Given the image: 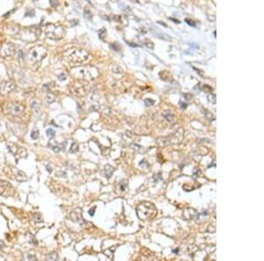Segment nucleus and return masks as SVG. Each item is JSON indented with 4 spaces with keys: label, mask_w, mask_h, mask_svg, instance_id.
<instances>
[{
    "label": "nucleus",
    "mask_w": 264,
    "mask_h": 261,
    "mask_svg": "<svg viewBox=\"0 0 264 261\" xmlns=\"http://www.w3.org/2000/svg\"><path fill=\"white\" fill-rule=\"evenodd\" d=\"M136 214L140 220L151 221L157 215V208L154 204L144 201L140 203L136 207Z\"/></svg>",
    "instance_id": "2"
},
{
    "label": "nucleus",
    "mask_w": 264,
    "mask_h": 261,
    "mask_svg": "<svg viewBox=\"0 0 264 261\" xmlns=\"http://www.w3.org/2000/svg\"><path fill=\"white\" fill-rule=\"evenodd\" d=\"M64 57L70 64H83L89 58V53L83 49L71 48L65 51Z\"/></svg>",
    "instance_id": "1"
},
{
    "label": "nucleus",
    "mask_w": 264,
    "mask_h": 261,
    "mask_svg": "<svg viewBox=\"0 0 264 261\" xmlns=\"http://www.w3.org/2000/svg\"><path fill=\"white\" fill-rule=\"evenodd\" d=\"M163 115L165 116V118L168 121V122H174V115L170 113V112H165L163 114Z\"/></svg>",
    "instance_id": "18"
},
{
    "label": "nucleus",
    "mask_w": 264,
    "mask_h": 261,
    "mask_svg": "<svg viewBox=\"0 0 264 261\" xmlns=\"http://www.w3.org/2000/svg\"><path fill=\"white\" fill-rule=\"evenodd\" d=\"M180 104L182 105V108H186V107H187V104H184V103H182V102H180Z\"/></svg>",
    "instance_id": "31"
},
{
    "label": "nucleus",
    "mask_w": 264,
    "mask_h": 261,
    "mask_svg": "<svg viewBox=\"0 0 264 261\" xmlns=\"http://www.w3.org/2000/svg\"><path fill=\"white\" fill-rule=\"evenodd\" d=\"M114 172H115L114 167H112V166L109 165V164L105 165V167H104V173H105V176H106L107 179H110V178L112 177Z\"/></svg>",
    "instance_id": "13"
},
{
    "label": "nucleus",
    "mask_w": 264,
    "mask_h": 261,
    "mask_svg": "<svg viewBox=\"0 0 264 261\" xmlns=\"http://www.w3.org/2000/svg\"><path fill=\"white\" fill-rule=\"evenodd\" d=\"M16 47L11 42H7L2 45L0 49V56L4 58H11L15 55Z\"/></svg>",
    "instance_id": "7"
},
{
    "label": "nucleus",
    "mask_w": 264,
    "mask_h": 261,
    "mask_svg": "<svg viewBox=\"0 0 264 261\" xmlns=\"http://www.w3.org/2000/svg\"><path fill=\"white\" fill-rule=\"evenodd\" d=\"M58 79H59L60 81H64V80H65L66 75L65 74H61V75H59V76H58Z\"/></svg>",
    "instance_id": "27"
},
{
    "label": "nucleus",
    "mask_w": 264,
    "mask_h": 261,
    "mask_svg": "<svg viewBox=\"0 0 264 261\" xmlns=\"http://www.w3.org/2000/svg\"><path fill=\"white\" fill-rule=\"evenodd\" d=\"M185 21H186V22H187V23H188V24H189V25H190V26H196V24H195V22H194V21H193V20H191V19H185Z\"/></svg>",
    "instance_id": "26"
},
{
    "label": "nucleus",
    "mask_w": 264,
    "mask_h": 261,
    "mask_svg": "<svg viewBox=\"0 0 264 261\" xmlns=\"http://www.w3.org/2000/svg\"><path fill=\"white\" fill-rule=\"evenodd\" d=\"M50 4H51V5L54 6V7H57V6L59 4L58 0H50Z\"/></svg>",
    "instance_id": "25"
},
{
    "label": "nucleus",
    "mask_w": 264,
    "mask_h": 261,
    "mask_svg": "<svg viewBox=\"0 0 264 261\" xmlns=\"http://www.w3.org/2000/svg\"><path fill=\"white\" fill-rule=\"evenodd\" d=\"M47 56V49L43 46L37 45L32 48L28 52V60L31 63L32 66L35 69H37L41 62Z\"/></svg>",
    "instance_id": "3"
},
{
    "label": "nucleus",
    "mask_w": 264,
    "mask_h": 261,
    "mask_svg": "<svg viewBox=\"0 0 264 261\" xmlns=\"http://www.w3.org/2000/svg\"><path fill=\"white\" fill-rule=\"evenodd\" d=\"M7 111L13 116H21L25 112V106L19 102H11L7 105Z\"/></svg>",
    "instance_id": "6"
},
{
    "label": "nucleus",
    "mask_w": 264,
    "mask_h": 261,
    "mask_svg": "<svg viewBox=\"0 0 264 261\" xmlns=\"http://www.w3.org/2000/svg\"><path fill=\"white\" fill-rule=\"evenodd\" d=\"M27 259H28V260H36V258H35V257H33V256H30V255H28V256H27Z\"/></svg>",
    "instance_id": "30"
},
{
    "label": "nucleus",
    "mask_w": 264,
    "mask_h": 261,
    "mask_svg": "<svg viewBox=\"0 0 264 261\" xmlns=\"http://www.w3.org/2000/svg\"><path fill=\"white\" fill-rule=\"evenodd\" d=\"M94 210H95V207L90 209V211H89V215H90L91 216H93V215H94Z\"/></svg>",
    "instance_id": "28"
},
{
    "label": "nucleus",
    "mask_w": 264,
    "mask_h": 261,
    "mask_svg": "<svg viewBox=\"0 0 264 261\" xmlns=\"http://www.w3.org/2000/svg\"><path fill=\"white\" fill-rule=\"evenodd\" d=\"M70 218L72 221L76 222H85V221L82 218V212L80 208H76L75 210H73L70 213Z\"/></svg>",
    "instance_id": "10"
},
{
    "label": "nucleus",
    "mask_w": 264,
    "mask_h": 261,
    "mask_svg": "<svg viewBox=\"0 0 264 261\" xmlns=\"http://www.w3.org/2000/svg\"><path fill=\"white\" fill-rule=\"evenodd\" d=\"M66 144H67V142H64L62 144H58V143H54V142L53 141H50V147H51V149L55 151V152H59V151H61L63 149H64V147L66 146Z\"/></svg>",
    "instance_id": "12"
},
{
    "label": "nucleus",
    "mask_w": 264,
    "mask_h": 261,
    "mask_svg": "<svg viewBox=\"0 0 264 261\" xmlns=\"http://www.w3.org/2000/svg\"><path fill=\"white\" fill-rule=\"evenodd\" d=\"M46 134H47V135L50 139H53L55 137V135H56V132H55V130L53 129H48L47 131H46Z\"/></svg>",
    "instance_id": "19"
},
{
    "label": "nucleus",
    "mask_w": 264,
    "mask_h": 261,
    "mask_svg": "<svg viewBox=\"0 0 264 261\" xmlns=\"http://www.w3.org/2000/svg\"><path fill=\"white\" fill-rule=\"evenodd\" d=\"M43 32L47 38L54 41L61 40L65 35V28L61 25L53 24V23L46 24L43 27Z\"/></svg>",
    "instance_id": "4"
},
{
    "label": "nucleus",
    "mask_w": 264,
    "mask_h": 261,
    "mask_svg": "<svg viewBox=\"0 0 264 261\" xmlns=\"http://www.w3.org/2000/svg\"><path fill=\"white\" fill-rule=\"evenodd\" d=\"M194 174H195V176H197V177H198V176H199V175L201 174V171H199V170H197V172H194Z\"/></svg>",
    "instance_id": "29"
},
{
    "label": "nucleus",
    "mask_w": 264,
    "mask_h": 261,
    "mask_svg": "<svg viewBox=\"0 0 264 261\" xmlns=\"http://www.w3.org/2000/svg\"><path fill=\"white\" fill-rule=\"evenodd\" d=\"M144 104L147 106V107H151L154 104V100L151 99H144Z\"/></svg>",
    "instance_id": "21"
},
{
    "label": "nucleus",
    "mask_w": 264,
    "mask_h": 261,
    "mask_svg": "<svg viewBox=\"0 0 264 261\" xmlns=\"http://www.w3.org/2000/svg\"><path fill=\"white\" fill-rule=\"evenodd\" d=\"M71 73H73L77 77H79V78H87L92 77L91 71L88 69V68H85V67L76 68L73 69V71H71Z\"/></svg>",
    "instance_id": "9"
},
{
    "label": "nucleus",
    "mask_w": 264,
    "mask_h": 261,
    "mask_svg": "<svg viewBox=\"0 0 264 261\" xmlns=\"http://www.w3.org/2000/svg\"><path fill=\"white\" fill-rule=\"evenodd\" d=\"M15 89V84L10 81H3L0 84V93L3 95H7Z\"/></svg>",
    "instance_id": "8"
},
{
    "label": "nucleus",
    "mask_w": 264,
    "mask_h": 261,
    "mask_svg": "<svg viewBox=\"0 0 264 261\" xmlns=\"http://www.w3.org/2000/svg\"><path fill=\"white\" fill-rule=\"evenodd\" d=\"M8 187H9V183L7 181L0 179V194H2L8 188Z\"/></svg>",
    "instance_id": "15"
},
{
    "label": "nucleus",
    "mask_w": 264,
    "mask_h": 261,
    "mask_svg": "<svg viewBox=\"0 0 264 261\" xmlns=\"http://www.w3.org/2000/svg\"><path fill=\"white\" fill-rule=\"evenodd\" d=\"M78 148H79V146H78V143L77 142H73L72 144H71V146H70V153H77V151H78Z\"/></svg>",
    "instance_id": "16"
},
{
    "label": "nucleus",
    "mask_w": 264,
    "mask_h": 261,
    "mask_svg": "<svg viewBox=\"0 0 264 261\" xmlns=\"http://www.w3.org/2000/svg\"><path fill=\"white\" fill-rule=\"evenodd\" d=\"M145 45H146V47H147L148 49H154V45H153V43H152L151 41H147V42H145Z\"/></svg>",
    "instance_id": "23"
},
{
    "label": "nucleus",
    "mask_w": 264,
    "mask_h": 261,
    "mask_svg": "<svg viewBox=\"0 0 264 261\" xmlns=\"http://www.w3.org/2000/svg\"><path fill=\"white\" fill-rule=\"evenodd\" d=\"M183 215L185 217V219L187 220H190V219H195L197 218L199 214L198 212L194 209V208H191V207H189V208H186L183 212Z\"/></svg>",
    "instance_id": "11"
},
{
    "label": "nucleus",
    "mask_w": 264,
    "mask_h": 261,
    "mask_svg": "<svg viewBox=\"0 0 264 261\" xmlns=\"http://www.w3.org/2000/svg\"><path fill=\"white\" fill-rule=\"evenodd\" d=\"M57 258H58V257H57V255L56 253H52V256H51V254H50V255L49 256L48 259H49V260H57Z\"/></svg>",
    "instance_id": "24"
},
{
    "label": "nucleus",
    "mask_w": 264,
    "mask_h": 261,
    "mask_svg": "<svg viewBox=\"0 0 264 261\" xmlns=\"http://www.w3.org/2000/svg\"><path fill=\"white\" fill-rule=\"evenodd\" d=\"M208 100L210 101L211 103H216V96L213 95V94H210V95H208Z\"/></svg>",
    "instance_id": "22"
},
{
    "label": "nucleus",
    "mask_w": 264,
    "mask_h": 261,
    "mask_svg": "<svg viewBox=\"0 0 264 261\" xmlns=\"http://www.w3.org/2000/svg\"><path fill=\"white\" fill-rule=\"evenodd\" d=\"M45 99H46L47 103L51 104V103H53L56 100V96L54 94H52V93H49V94H47V96H46Z\"/></svg>",
    "instance_id": "17"
},
{
    "label": "nucleus",
    "mask_w": 264,
    "mask_h": 261,
    "mask_svg": "<svg viewBox=\"0 0 264 261\" xmlns=\"http://www.w3.org/2000/svg\"><path fill=\"white\" fill-rule=\"evenodd\" d=\"M8 147V149L9 151L16 157V158H23V157H26L27 155V152L26 150V149H24L23 147L16 144V143H13V142H10L8 143L7 145Z\"/></svg>",
    "instance_id": "5"
},
{
    "label": "nucleus",
    "mask_w": 264,
    "mask_h": 261,
    "mask_svg": "<svg viewBox=\"0 0 264 261\" xmlns=\"http://www.w3.org/2000/svg\"><path fill=\"white\" fill-rule=\"evenodd\" d=\"M15 179H16V180H18V181H19V182L27 181V175H26L23 172H21V171L18 172V174L16 175Z\"/></svg>",
    "instance_id": "14"
},
{
    "label": "nucleus",
    "mask_w": 264,
    "mask_h": 261,
    "mask_svg": "<svg viewBox=\"0 0 264 261\" xmlns=\"http://www.w3.org/2000/svg\"><path fill=\"white\" fill-rule=\"evenodd\" d=\"M39 130L37 129V130H33L32 131V133H31V138L32 139H34V140H36L38 137H39Z\"/></svg>",
    "instance_id": "20"
}]
</instances>
